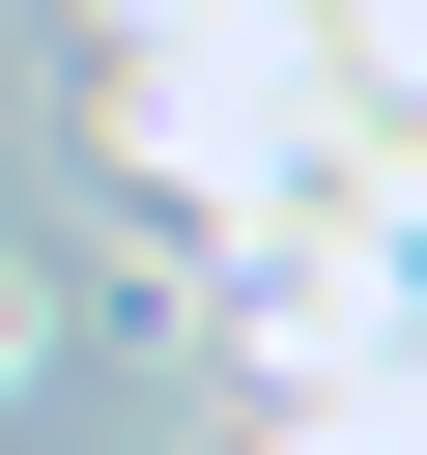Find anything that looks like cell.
<instances>
[{
	"instance_id": "cell-1",
	"label": "cell",
	"mask_w": 427,
	"mask_h": 455,
	"mask_svg": "<svg viewBox=\"0 0 427 455\" xmlns=\"http://www.w3.org/2000/svg\"><path fill=\"white\" fill-rule=\"evenodd\" d=\"M28 370H57V284H28V256H0V398H28Z\"/></svg>"
}]
</instances>
